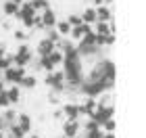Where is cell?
<instances>
[{"mask_svg": "<svg viewBox=\"0 0 146 138\" xmlns=\"http://www.w3.org/2000/svg\"><path fill=\"white\" fill-rule=\"evenodd\" d=\"M6 96H9L11 105L19 103V98H21V86H11V88H6Z\"/></svg>", "mask_w": 146, "mask_h": 138, "instance_id": "obj_11", "label": "cell"}, {"mask_svg": "<svg viewBox=\"0 0 146 138\" xmlns=\"http://www.w3.org/2000/svg\"><path fill=\"white\" fill-rule=\"evenodd\" d=\"M25 132L21 130V126L19 123H13V126H9V138H23Z\"/></svg>", "mask_w": 146, "mask_h": 138, "instance_id": "obj_15", "label": "cell"}, {"mask_svg": "<svg viewBox=\"0 0 146 138\" xmlns=\"http://www.w3.org/2000/svg\"><path fill=\"white\" fill-rule=\"evenodd\" d=\"M54 50H56V42L48 40V38L40 40V44H38V52H40V57H48V55H52Z\"/></svg>", "mask_w": 146, "mask_h": 138, "instance_id": "obj_4", "label": "cell"}, {"mask_svg": "<svg viewBox=\"0 0 146 138\" xmlns=\"http://www.w3.org/2000/svg\"><path fill=\"white\" fill-rule=\"evenodd\" d=\"M13 61H15V67H27L29 61H31V50H29V46L27 44H21L17 48V52L13 55Z\"/></svg>", "mask_w": 146, "mask_h": 138, "instance_id": "obj_2", "label": "cell"}, {"mask_svg": "<svg viewBox=\"0 0 146 138\" xmlns=\"http://www.w3.org/2000/svg\"><path fill=\"white\" fill-rule=\"evenodd\" d=\"M21 86H25V88H34V86H36V77H34V75H25L23 82H21Z\"/></svg>", "mask_w": 146, "mask_h": 138, "instance_id": "obj_17", "label": "cell"}, {"mask_svg": "<svg viewBox=\"0 0 146 138\" xmlns=\"http://www.w3.org/2000/svg\"><path fill=\"white\" fill-rule=\"evenodd\" d=\"M63 82H65V73L63 71H52V73L46 77V84H50V86H54V88H61Z\"/></svg>", "mask_w": 146, "mask_h": 138, "instance_id": "obj_6", "label": "cell"}, {"mask_svg": "<svg viewBox=\"0 0 146 138\" xmlns=\"http://www.w3.org/2000/svg\"><path fill=\"white\" fill-rule=\"evenodd\" d=\"M96 17H98V21H104V23H107L109 21V19H111V13H109V6H98V9H96Z\"/></svg>", "mask_w": 146, "mask_h": 138, "instance_id": "obj_14", "label": "cell"}, {"mask_svg": "<svg viewBox=\"0 0 146 138\" xmlns=\"http://www.w3.org/2000/svg\"><path fill=\"white\" fill-rule=\"evenodd\" d=\"M102 138H115V136H113V134H107V136H102Z\"/></svg>", "mask_w": 146, "mask_h": 138, "instance_id": "obj_22", "label": "cell"}, {"mask_svg": "<svg viewBox=\"0 0 146 138\" xmlns=\"http://www.w3.org/2000/svg\"><path fill=\"white\" fill-rule=\"evenodd\" d=\"M79 132V121L77 119H67L65 121V128H63V136L65 138H75Z\"/></svg>", "mask_w": 146, "mask_h": 138, "instance_id": "obj_5", "label": "cell"}, {"mask_svg": "<svg viewBox=\"0 0 146 138\" xmlns=\"http://www.w3.org/2000/svg\"><path fill=\"white\" fill-rule=\"evenodd\" d=\"M17 123L21 126V130H23L25 134H29V130H31V117H29L27 113H21V115H19V117H17Z\"/></svg>", "mask_w": 146, "mask_h": 138, "instance_id": "obj_10", "label": "cell"}, {"mask_svg": "<svg viewBox=\"0 0 146 138\" xmlns=\"http://www.w3.org/2000/svg\"><path fill=\"white\" fill-rule=\"evenodd\" d=\"M40 19H42V25H44V27H56V17H54V13H52L50 9H46Z\"/></svg>", "mask_w": 146, "mask_h": 138, "instance_id": "obj_8", "label": "cell"}, {"mask_svg": "<svg viewBox=\"0 0 146 138\" xmlns=\"http://www.w3.org/2000/svg\"><path fill=\"white\" fill-rule=\"evenodd\" d=\"M29 138H40V136H29Z\"/></svg>", "mask_w": 146, "mask_h": 138, "instance_id": "obj_24", "label": "cell"}, {"mask_svg": "<svg viewBox=\"0 0 146 138\" xmlns=\"http://www.w3.org/2000/svg\"><path fill=\"white\" fill-rule=\"evenodd\" d=\"M67 21H69V23L73 25V27H77V25H82V23H84V19L79 17V15H71V17L67 19Z\"/></svg>", "mask_w": 146, "mask_h": 138, "instance_id": "obj_18", "label": "cell"}, {"mask_svg": "<svg viewBox=\"0 0 146 138\" xmlns=\"http://www.w3.org/2000/svg\"><path fill=\"white\" fill-rule=\"evenodd\" d=\"M11 67H15V61H13V55H4V57H0V71H4L6 69H11Z\"/></svg>", "mask_w": 146, "mask_h": 138, "instance_id": "obj_13", "label": "cell"}, {"mask_svg": "<svg viewBox=\"0 0 146 138\" xmlns=\"http://www.w3.org/2000/svg\"><path fill=\"white\" fill-rule=\"evenodd\" d=\"M113 82H115V65L111 61H102L98 63V67H94L88 82L84 84V92L88 96H96L102 90H109L113 86Z\"/></svg>", "mask_w": 146, "mask_h": 138, "instance_id": "obj_1", "label": "cell"}, {"mask_svg": "<svg viewBox=\"0 0 146 138\" xmlns=\"http://www.w3.org/2000/svg\"><path fill=\"white\" fill-rule=\"evenodd\" d=\"M0 138H4V134H2V132H0Z\"/></svg>", "mask_w": 146, "mask_h": 138, "instance_id": "obj_23", "label": "cell"}, {"mask_svg": "<svg viewBox=\"0 0 146 138\" xmlns=\"http://www.w3.org/2000/svg\"><path fill=\"white\" fill-rule=\"evenodd\" d=\"M25 75H27V73H25L23 67H11V69L4 71V82L11 84V86H21V82H23Z\"/></svg>", "mask_w": 146, "mask_h": 138, "instance_id": "obj_3", "label": "cell"}, {"mask_svg": "<svg viewBox=\"0 0 146 138\" xmlns=\"http://www.w3.org/2000/svg\"><path fill=\"white\" fill-rule=\"evenodd\" d=\"M82 111L84 109L79 107V105H65V107H63V113L67 115V119H77Z\"/></svg>", "mask_w": 146, "mask_h": 138, "instance_id": "obj_9", "label": "cell"}, {"mask_svg": "<svg viewBox=\"0 0 146 138\" xmlns=\"http://www.w3.org/2000/svg\"><path fill=\"white\" fill-rule=\"evenodd\" d=\"M11 2H15V4H25V0H11Z\"/></svg>", "mask_w": 146, "mask_h": 138, "instance_id": "obj_21", "label": "cell"}, {"mask_svg": "<svg viewBox=\"0 0 146 138\" xmlns=\"http://www.w3.org/2000/svg\"><path fill=\"white\" fill-rule=\"evenodd\" d=\"M9 107H11V101L6 96V90H4V92H0V109H9Z\"/></svg>", "mask_w": 146, "mask_h": 138, "instance_id": "obj_16", "label": "cell"}, {"mask_svg": "<svg viewBox=\"0 0 146 138\" xmlns=\"http://www.w3.org/2000/svg\"><path fill=\"white\" fill-rule=\"evenodd\" d=\"M102 128L107 130V134H113V132H115V121H113V119L104 121V123H102Z\"/></svg>", "mask_w": 146, "mask_h": 138, "instance_id": "obj_19", "label": "cell"}, {"mask_svg": "<svg viewBox=\"0 0 146 138\" xmlns=\"http://www.w3.org/2000/svg\"><path fill=\"white\" fill-rule=\"evenodd\" d=\"M6 55V46H4V42H0V57H4Z\"/></svg>", "mask_w": 146, "mask_h": 138, "instance_id": "obj_20", "label": "cell"}, {"mask_svg": "<svg viewBox=\"0 0 146 138\" xmlns=\"http://www.w3.org/2000/svg\"><path fill=\"white\" fill-rule=\"evenodd\" d=\"M2 11H4V15L6 17H13V15H19V11H21V4H15V2H11V0H4V4H2Z\"/></svg>", "mask_w": 146, "mask_h": 138, "instance_id": "obj_7", "label": "cell"}, {"mask_svg": "<svg viewBox=\"0 0 146 138\" xmlns=\"http://www.w3.org/2000/svg\"><path fill=\"white\" fill-rule=\"evenodd\" d=\"M61 36H69L71 34V29H73V25L69 21H56V27H54Z\"/></svg>", "mask_w": 146, "mask_h": 138, "instance_id": "obj_12", "label": "cell"}]
</instances>
